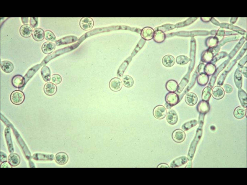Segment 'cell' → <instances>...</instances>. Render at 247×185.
Here are the masks:
<instances>
[{"instance_id":"cell-14","label":"cell","mask_w":247,"mask_h":185,"mask_svg":"<svg viewBox=\"0 0 247 185\" xmlns=\"http://www.w3.org/2000/svg\"><path fill=\"white\" fill-rule=\"evenodd\" d=\"M55 48V44L49 42H45L43 43L41 47L42 51L46 54L51 53L54 51Z\"/></svg>"},{"instance_id":"cell-29","label":"cell","mask_w":247,"mask_h":185,"mask_svg":"<svg viewBox=\"0 0 247 185\" xmlns=\"http://www.w3.org/2000/svg\"><path fill=\"white\" fill-rule=\"evenodd\" d=\"M187 160V158L185 157L178 158L172 161L171 164V166L175 167L181 166L186 163Z\"/></svg>"},{"instance_id":"cell-32","label":"cell","mask_w":247,"mask_h":185,"mask_svg":"<svg viewBox=\"0 0 247 185\" xmlns=\"http://www.w3.org/2000/svg\"><path fill=\"white\" fill-rule=\"evenodd\" d=\"M208 80V75L205 73L200 74L197 79L198 83L202 86L206 85L207 83Z\"/></svg>"},{"instance_id":"cell-16","label":"cell","mask_w":247,"mask_h":185,"mask_svg":"<svg viewBox=\"0 0 247 185\" xmlns=\"http://www.w3.org/2000/svg\"><path fill=\"white\" fill-rule=\"evenodd\" d=\"M185 100L186 103L187 105L193 106L197 103L198 98L195 94L192 92H189L186 95Z\"/></svg>"},{"instance_id":"cell-6","label":"cell","mask_w":247,"mask_h":185,"mask_svg":"<svg viewBox=\"0 0 247 185\" xmlns=\"http://www.w3.org/2000/svg\"><path fill=\"white\" fill-rule=\"evenodd\" d=\"M172 138L173 140L177 143H180L185 139V134L184 132L180 129H177L173 132Z\"/></svg>"},{"instance_id":"cell-37","label":"cell","mask_w":247,"mask_h":185,"mask_svg":"<svg viewBox=\"0 0 247 185\" xmlns=\"http://www.w3.org/2000/svg\"><path fill=\"white\" fill-rule=\"evenodd\" d=\"M176 60V62L178 64L184 65L188 63L190 59L187 56L181 55L177 57Z\"/></svg>"},{"instance_id":"cell-38","label":"cell","mask_w":247,"mask_h":185,"mask_svg":"<svg viewBox=\"0 0 247 185\" xmlns=\"http://www.w3.org/2000/svg\"><path fill=\"white\" fill-rule=\"evenodd\" d=\"M52 156L47 155L43 154H36L33 156V158L36 160H48L51 159Z\"/></svg>"},{"instance_id":"cell-40","label":"cell","mask_w":247,"mask_h":185,"mask_svg":"<svg viewBox=\"0 0 247 185\" xmlns=\"http://www.w3.org/2000/svg\"><path fill=\"white\" fill-rule=\"evenodd\" d=\"M226 55V54H224L223 53L222 54V53H220L216 55L214 57H213L212 60L211 61V63L213 64V63H215L217 62L220 59L224 57Z\"/></svg>"},{"instance_id":"cell-11","label":"cell","mask_w":247,"mask_h":185,"mask_svg":"<svg viewBox=\"0 0 247 185\" xmlns=\"http://www.w3.org/2000/svg\"><path fill=\"white\" fill-rule=\"evenodd\" d=\"M154 31L151 28L146 27L143 28L142 30L141 35L144 39L147 40H150L153 37Z\"/></svg>"},{"instance_id":"cell-46","label":"cell","mask_w":247,"mask_h":185,"mask_svg":"<svg viewBox=\"0 0 247 185\" xmlns=\"http://www.w3.org/2000/svg\"><path fill=\"white\" fill-rule=\"evenodd\" d=\"M7 158L6 156L3 153L2 154L1 153V161L2 162H5L7 161Z\"/></svg>"},{"instance_id":"cell-4","label":"cell","mask_w":247,"mask_h":185,"mask_svg":"<svg viewBox=\"0 0 247 185\" xmlns=\"http://www.w3.org/2000/svg\"><path fill=\"white\" fill-rule=\"evenodd\" d=\"M94 24L93 19L89 17H83L81 19L80 22V27L84 30L90 29L93 27Z\"/></svg>"},{"instance_id":"cell-20","label":"cell","mask_w":247,"mask_h":185,"mask_svg":"<svg viewBox=\"0 0 247 185\" xmlns=\"http://www.w3.org/2000/svg\"><path fill=\"white\" fill-rule=\"evenodd\" d=\"M234 80L237 87L241 88L242 84V76L240 69H237L235 72L234 76Z\"/></svg>"},{"instance_id":"cell-25","label":"cell","mask_w":247,"mask_h":185,"mask_svg":"<svg viewBox=\"0 0 247 185\" xmlns=\"http://www.w3.org/2000/svg\"><path fill=\"white\" fill-rule=\"evenodd\" d=\"M122 82L124 86L127 87H131L134 84L132 78L128 75H124L122 77Z\"/></svg>"},{"instance_id":"cell-9","label":"cell","mask_w":247,"mask_h":185,"mask_svg":"<svg viewBox=\"0 0 247 185\" xmlns=\"http://www.w3.org/2000/svg\"><path fill=\"white\" fill-rule=\"evenodd\" d=\"M229 60H227L220 66L216 70L212 76L209 84V87L212 88L213 86L218 74L225 68Z\"/></svg>"},{"instance_id":"cell-36","label":"cell","mask_w":247,"mask_h":185,"mask_svg":"<svg viewBox=\"0 0 247 185\" xmlns=\"http://www.w3.org/2000/svg\"><path fill=\"white\" fill-rule=\"evenodd\" d=\"M231 67L228 66L225 71L220 76L217 82V84L219 85H222L223 84V82L225 77L228 72L231 70Z\"/></svg>"},{"instance_id":"cell-19","label":"cell","mask_w":247,"mask_h":185,"mask_svg":"<svg viewBox=\"0 0 247 185\" xmlns=\"http://www.w3.org/2000/svg\"><path fill=\"white\" fill-rule=\"evenodd\" d=\"M0 67L2 70L7 73L11 72L14 69V66L11 62L8 61H4L0 62Z\"/></svg>"},{"instance_id":"cell-47","label":"cell","mask_w":247,"mask_h":185,"mask_svg":"<svg viewBox=\"0 0 247 185\" xmlns=\"http://www.w3.org/2000/svg\"><path fill=\"white\" fill-rule=\"evenodd\" d=\"M169 167L168 165L165 163H162L159 165L157 167Z\"/></svg>"},{"instance_id":"cell-26","label":"cell","mask_w":247,"mask_h":185,"mask_svg":"<svg viewBox=\"0 0 247 185\" xmlns=\"http://www.w3.org/2000/svg\"><path fill=\"white\" fill-rule=\"evenodd\" d=\"M166 87L167 90L170 92H174L177 90L178 88L177 82L173 80H170L166 83Z\"/></svg>"},{"instance_id":"cell-23","label":"cell","mask_w":247,"mask_h":185,"mask_svg":"<svg viewBox=\"0 0 247 185\" xmlns=\"http://www.w3.org/2000/svg\"><path fill=\"white\" fill-rule=\"evenodd\" d=\"M246 111L245 108L242 106H239L235 109L234 112V116L237 119H241L245 115Z\"/></svg>"},{"instance_id":"cell-2","label":"cell","mask_w":247,"mask_h":185,"mask_svg":"<svg viewBox=\"0 0 247 185\" xmlns=\"http://www.w3.org/2000/svg\"><path fill=\"white\" fill-rule=\"evenodd\" d=\"M166 113V109L164 106L162 105L156 106L153 110V116L156 118L159 119L164 118L165 117Z\"/></svg>"},{"instance_id":"cell-13","label":"cell","mask_w":247,"mask_h":185,"mask_svg":"<svg viewBox=\"0 0 247 185\" xmlns=\"http://www.w3.org/2000/svg\"><path fill=\"white\" fill-rule=\"evenodd\" d=\"M166 120L167 122L171 125H174L177 123L178 117L174 110L171 109L168 111L167 115Z\"/></svg>"},{"instance_id":"cell-3","label":"cell","mask_w":247,"mask_h":185,"mask_svg":"<svg viewBox=\"0 0 247 185\" xmlns=\"http://www.w3.org/2000/svg\"><path fill=\"white\" fill-rule=\"evenodd\" d=\"M165 99L167 104L170 106H173L177 104L179 100L178 95L174 92H170L167 94Z\"/></svg>"},{"instance_id":"cell-39","label":"cell","mask_w":247,"mask_h":185,"mask_svg":"<svg viewBox=\"0 0 247 185\" xmlns=\"http://www.w3.org/2000/svg\"><path fill=\"white\" fill-rule=\"evenodd\" d=\"M51 80L53 83L57 85L60 83L62 80V78L59 75L55 74L52 76Z\"/></svg>"},{"instance_id":"cell-35","label":"cell","mask_w":247,"mask_h":185,"mask_svg":"<svg viewBox=\"0 0 247 185\" xmlns=\"http://www.w3.org/2000/svg\"><path fill=\"white\" fill-rule=\"evenodd\" d=\"M197 123V121L195 120H191L184 123L182 126V128L184 131H187L196 125Z\"/></svg>"},{"instance_id":"cell-17","label":"cell","mask_w":247,"mask_h":185,"mask_svg":"<svg viewBox=\"0 0 247 185\" xmlns=\"http://www.w3.org/2000/svg\"><path fill=\"white\" fill-rule=\"evenodd\" d=\"M197 108L198 111L201 114H204L209 111V106L207 101L202 100L200 101L198 103Z\"/></svg>"},{"instance_id":"cell-18","label":"cell","mask_w":247,"mask_h":185,"mask_svg":"<svg viewBox=\"0 0 247 185\" xmlns=\"http://www.w3.org/2000/svg\"><path fill=\"white\" fill-rule=\"evenodd\" d=\"M68 159V155L65 153L60 152L56 154L55 159L56 162L59 164L64 165L67 162Z\"/></svg>"},{"instance_id":"cell-31","label":"cell","mask_w":247,"mask_h":185,"mask_svg":"<svg viewBox=\"0 0 247 185\" xmlns=\"http://www.w3.org/2000/svg\"><path fill=\"white\" fill-rule=\"evenodd\" d=\"M212 88L207 86L204 88L202 91V98L203 100L207 101L210 99L211 96Z\"/></svg>"},{"instance_id":"cell-22","label":"cell","mask_w":247,"mask_h":185,"mask_svg":"<svg viewBox=\"0 0 247 185\" xmlns=\"http://www.w3.org/2000/svg\"><path fill=\"white\" fill-rule=\"evenodd\" d=\"M162 62L165 66L168 67H170L173 66L175 63V58L172 55H167L163 58Z\"/></svg>"},{"instance_id":"cell-44","label":"cell","mask_w":247,"mask_h":185,"mask_svg":"<svg viewBox=\"0 0 247 185\" xmlns=\"http://www.w3.org/2000/svg\"><path fill=\"white\" fill-rule=\"evenodd\" d=\"M247 61L246 57L245 58V57L240 60L238 63V68H239L243 67V66L245 64Z\"/></svg>"},{"instance_id":"cell-33","label":"cell","mask_w":247,"mask_h":185,"mask_svg":"<svg viewBox=\"0 0 247 185\" xmlns=\"http://www.w3.org/2000/svg\"><path fill=\"white\" fill-rule=\"evenodd\" d=\"M44 38L47 40L52 42H55L56 38L54 33L51 31L47 30L44 32Z\"/></svg>"},{"instance_id":"cell-15","label":"cell","mask_w":247,"mask_h":185,"mask_svg":"<svg viewBox=\"0 0 247 185\" xmlns=\"http://www.w3.org/2000/svg\"><path fill=\"white\" fill-rule=\"evenodd\" d=\"M32 37L36 41H40L42 40L44 37V32L43 30L40 28H35L32 33Z\"/></svg>"},{"instance_id":"cell-7","label":"cell","mask_w":247,"mask_h":185,"mask_svg":"<svg viewBox=\"0 0 247 185\" xmlns=\"http://www.w3.org/2000/svg\"><path fill=\"white\" fill-rule=\"evenodd\" d=\"M12 84L14 86L18 88L23 87L25 84V80L22 76L18 75L13 77L12 80Z\"/></svg>"},{"instance_id":"cell-8","label":"cell","mask_w":247,"mask_h":185,"mask_svg":"<svg viewBox=\"0 0 247 185\" xmlns=\"http://www.w3.org/2000/svg\"><path fill=\"white\" fill-rule=\"evenodd\" d=\"M33 29L31 25L25 24L22 25L20 29V33L23 37L27 38L30 37L32 33Z\"/></svg>"},{"instance_id":"cell-28","label":"cell","mask_w":247,"mask_h":185,"mask_svg":"<svg viewBox=\"0 0 247 185\" xmlns=\"http://www.w3.org/2000/svg\"><path fill=\"white\" fill-rule=\"evenodd\" d=\"M153 37L155 41L158 43H161L165 39V35L162 31L157 30L154 32Z\"/></svg>"},{"instance_id":"cell-42","label":"cell","mask_w":247,"mask_h":185,"mask_svg":"<svg viewBox=\"0 0 247 185\" xmlns=\"http://www.w3.org/2000/svg\"><path fill=\"white\" fill-rule=\"evenodd\" d=\"M223 87L225 91L227 93H230L232 91L233 89L232 87L227 84H224Z\"/></svg>"},{"instance_id":"cell-21","label":"cell","mask_w":247,"mask_h":185,"mask_svg":"<svg viewBox=\"0 0 247 185\" xmlns=\"http://www.w3.org/2000/svg\"><path fill=\"white\" fill-rule=\"evenodd\" d=\"M41 74L43 80L46 82L50 81V71L49 67L44 66L41 68Z\"/></svg>"},{"instance_id":"cell-12","label":"cell","mask_w":247,"mask_h":185,"mask_svg":"<svg viewBox=\"0 0 247 185\" xmlns=\"http://www.w3.org/2000/svg\"><path fill=\"white\" fill-rule=\"evenodd\" d=\"M225 92L223 88L220 86H216L213 89L212 92L213 97L217 99H220L224 96Z\"/></svg>"},{"instance_id":"cell-41","label":"cell","mask_w":247,"mask_h":185,"mask_svg":"<svg viewBox=\"0 0 247 185\" xmlns=\"http://www.w3.org/2000/svg\"><path fill=\"white\" fill-rule=\"evenodd\" d=\"M38 17H31L30 20V24L33 27L35 28L38 26Z\"/></svg>"},{"instance_id":"cell-1","label":"cell","mask_w":247,"mask_h":185,"mask_svg":"<svg viewBox=\"0 0 247 185\" xmlns=\"http://www.w3.org/2000/svg\"><path fill=\"white\" fill-rule=\"evenodd\" d=\"M11 101L14 104L19 105L21 104L25 99V96L23 92L19 90L13 91L10 95Z\"/></svg>"},{"instance_id":"cell-30","label":"cell","mask_w":247,"mask_h":185,"mask_svg":"<svg viewBox=\"0 0 247 185\" xmlns=\"http://www.w3.org/2000/svg\"><path fill=\"white\" fill-rule=\"evenodd\" d=\"M216 70V68L214 64L209 63L205 65L204 67L205 73L208 75H213Z\"/></svg>"},{"instance_id":"cell-34","label":"cell","mask_w":247,"mask_h":185,"mask_svg":"<svg viewBox=\"0 0 247 185\" xmlns=\"http://www.w3.org/2000/svg\"><path fill=\"white\" fill-rule=\"evenodd\" d=\"M213 57V54L209 51L206 52L201 57V60L204 62L209 63L211 62Z\"/></svg>"},{"instance_id":"cell-10","label":"cell","mask_w":247,"mask_h":185,"mask_svg":"<svg viewBox=\"0 0 247 185\" xmlns=\"http://www.w3.org/2000/svg\"><path fill=\"white\" fill-rule=\"evenodd\" d=\"M45 93L48 96H52L56 92L57 88L56 86L53 83L48 82L44 85L43 88Z\"/></svg>"},{"instance_id":"cell-43","label":"cell","mask_w":247,"mask_h":185,"mask_svg":"<svg viewBox=\"0 0 247 185\" xmlns=\"http://www.w3.org/2000/svg\"><path fill=\"white\" fill-rule=\"evenodd\" d=\"M205 65L204 64H200L198 66V71L200 74L205 73L204 69Z\"/></svg>"},{"instance_id":"cell-45","label":"cell","mask_w":247,"mask_h":185,"mask_svg":"<svg viewBox=\"0 0 247 185\" xmlns=\"http://www.w3.org/2000/svg\"><path fill=\"white\" fill-rule=\"evenodd\" d=\"M240 68V72L243 74L244 76L246 77H247V67H242L239 68Z\"/></svg>"},{"instance_id":"cell-5","label":"cell","mask_w":247,"mask_h":185,"mask_svg":"<svg viewBox=\"0 0 247 185\" xmlns=\"http://www.w3.org/2000/svg\"><path fill=\"white\" fill-rule=\"evenodd\" d=\"M109 87L110 89L113 91H119L122 88V81L119 78L115 77L113 78L110 82Z\"/></svg>"},{"instance_id":"cell-27","label":"cell","mask_w":247,"mask_h":185,"mask_svg":"<svg viewBox=\"0 0 247 185\" xmlns=\"http://www.w3.org/2000/svg\"><path fill=\"white\" fill-rule=\"evenodd\" d=\"M20 161L19 156L16 154H12L9 155L8 158V162L11 165L13 166L18 165Z\"/></svg>"},{"instance_id":"cell-24","label":"cell","mask_w":247,"mask_h":185,"mask_svg":"<svg viewBox=\"0 0 247 185\" xmlns=\"http://www.w3.org/2000/svg\"><path fill=\"white\" fill-rule=\"evenodd\" d=\"M239 99L243 107L246 108L247 106V94L246 92L241 88L238 91Z\"/></svg>"}]
</instances>
